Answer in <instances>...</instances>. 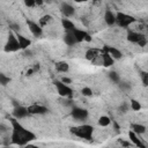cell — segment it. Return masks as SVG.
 I'll return each instance as SVG.
<instances>
[{"instance_id": "cell-1", "label": "cell", "mask_w": 148, "mask_h": 148, "mask_svg": "<svg viewBox=\"0 0 148 148\" xmlns=\"http://www.w3.org/2000/svg\"><path fill=\"white\" fill-rule=\"evenodd\" d=\"M10 125H12V142L17 145V146H27L30 141L36 139V135L24 128L17 119L15 118H10Z\"/></svg>"}, {"instance_id": "cell-2", "label": "cell", "mask_w": 148, "mask_h": 148, "mask_svg": "<svg viewBox=\"0 0 148 148\" xmlns=\"http://www.w3.org/2000/svg\"><path fill=\"white\" fill-rule=\"evenodd\" d=\"M92 132L94 128L90 125H80V126H74L71 128V133H73L74 135L84 139V140H91L92 139Z\"/></svg>"}, {"instance_id": "cell-3", "label": "cell", "mask_w": 148, "mask_h": 148, "mask_svg": "<svg viewBox=\"0 0 148 148\" xmlns=\"http://www.w3.org/2000/svg\"><path fill=\"white\" fill-rule=\"evenodd\" d=\"M135 21H136L135 17L127 15L125 13H117L116 15V24L119 25L120 28H127L130 24L134 23Z\"/></svg>"}, {"instance_id": "cell-4", "label": "cell", "mask_w": 148, "mask_h": 148, "mask_svg": "<svg viewBox=\"0 0 148 148\" xmlns=\"http://www.w3.org/2000/svg\"><path fill=\"white\" fill-rule=\"evenodd\" d=\"M54 86H56L57 91H58V94H59L60 96H62V97H72V96H73V90H72V88H71L68 84L64 83L62 81L56 80V81H54Z\"/></svg>"}, {"instance_id": "cell-5", "label": "cell", "mask_w": 148, "mask_h": 148, "mask_svg": "<svg viewBox=\"0 0 148 148\" xmlns=\"http://www.w3.org/2000/svg\"><path fill=\"white\" fill-rule=\"evenodd\" d=\"M127 39H128L131 43L138 44L139 46H145V45L147 44L146 37H145L142 34L136 32V31H128V34H127Z\"/></svg>"}, {"instance_id": "cell-6", "label": "cell", "mask_w": 148, "mask_h": 148, "mask_svg": "<svg viewBox=\"0 0 148 148\" xmlns=\"http://www.w3.org/2000/svg\"><path fill=\"white\" fill-rule=\"evenodd\" d=\"M17 50H21L20 49V44H18V40L16 38V35L10 32L9 36H8V39H7V43L5 45V51L6 52H15Z\"/></svg>"}, {"instance_id": "cell-7", "label": "cell", "mask_w": 148, "mask_h": 148, "mask_svg": "<svg viewBox=\"0 0 148 148\" xmlns=\"http://www.w3.org/2000/svg\"><path fill=\"white\" fill-rule=\"evenodd\" d=\"M71 114L74 119L76 120H84L87 119L88 117V111L86 109H82V108H77V106H74L71 111Z\"/></svg>"}, {"instance_id": "cell-8", "label": "cell", "mask_w": 148, "mask_h": 148, "mask_svg": "<svg viewBox=\"0 0 148 148\" xmlns=\"http://www.w3.org/2000/svg\"><path fill=\"white\" fill-rule=\"evenodd\" d=\"M73 34H74V37H75V39H76L77 43H81L83 40H86V42H90L91 40L90 35L87 31H84V30H81V29H77L76 28V29L73 30Z\"/></svg>"}, {"instance_id": "cell-9", "label": "cell", "mask_w": 148, "mask_h": 148, "mask_svg": "<svg viewBox=\"0 0 148 148\" xmlns=\"http://www.w3.org/2000/svg\"><path fill=\"white\" fill-rule=\"evenodd\" d=\"M27 24H28L29 30L31 31V34H32L35 37H39V36L43 34V28L39 25V23L28 20V21H27Z\"/></svg>"}, {"instance_id": "cell-10", "label": "cell", "mask_w": 148, "mask_h": 148, "mask_svg": "<svg viewBox=\"0 0 148 148\" xmlns=\"http://www.w3.org/2000/svg\"><path fill=\"white\" fill-rule=\"evenodd\" d=\"M29 113L28 111V108H24V106H20V105H16L14 111H13V116L15 119H22V118H25Z\"/></svg>"}, {"instance_id": "cell-11", "label": "cell", "mask_w": 148, "mask_h": 148, "mask_svg": "<svg viewBox=\"0 0 148 148\" xmlns=\"http://www.w3.org/2000/svg\"><path fill=\"white\" fill-rule=\"evenodd\" d=\"M28 111L30 114H44L47 112V108L39 105V104H32L28 106Z\"/></svg>"}, {"instance_id": "cell-12", "label": "cell", "mask_w": 148, "mask_h": 148, "mask_svg": "<svg viewBox=\"0 0 148 148\" xmlns=\"http://www.w3.org/2000/svg\"><path fill=\"white\" fill-rule=\"evenodd\" d=\"M102 52H106V53H109L113 59H120V58L123 57V53H121L118 49L112 47V46H104L103 50H102Z\"/></svg>"}, {"instance_id": "cell-13", "label": "cell", "mask_w": 148, "mask_h": 148, "mask_svg": "<svg viewBox=\"0 0 148 148\" xmlns=\"http://www.w3.org/2000/svg\"><path fill=\"white\" fill-rule=\"evenodd\" d=\"M60 10H61V13H62L66 17L72 16V15L74 14V12H75L74 7H73L72 5H69V3H67V2H62V3H61V6H60Z\"/></svg>"}, {"instance_id": "cell-14", "label": "cell", "mask_w": 148, "mask_h": 148, "mask_svg": "<svg viewBox=\"0 0 148 148\" xmlns=\"http://www.w3.org/2000/svg\"><path fill=\"white\" fill-rule=\"evenodd\" d=\"M101 53H102V50H98V49H95V47H94V49H89V50H87V52H86V59L92 61V60H95L97 57H99Z\"/></svg>"}, {"instance_id": "cell-15", "label": "cell", "mask_w": 148, "mask_h": 148, "mask_svg": "<svg viewBox=\"0 0 148 148\" xmlns=\"http://www.w3.org/2000/svg\"><path fill=\"white\" fill-rule=\"evenodd\" d=\"M15 35H16V38H17V40H18V44H20V49H21V50H25V49L31 44V42H30L28 38H25L24 36L20 35L18 32H16Z\"/></svg>"}, {"instance_id": "cell-16", "label": "cell", "mask_w": 148, "mask_h": 148, "mask_svg": "<svg viewBox=\"0 0 148 148\" xmlns=\"http://www.w3.org/2000/svg\"><path fill=\"white\" fill-rule=\"evenodd\" d=\"M128 136H130V140L138 147V148H146V146H145V143L138 138V134H135L133 131H131L130 133H128Z\"/></svg>"}, {"instance_id": "cell-17", "label": "cell", "mask_w": 148, "mask_h": 148, "mask_svg": "<svg viewBox=\"0 0 148 148\" xmlns=\"http://www.w3.org/2000/svg\"><path fill=\"white\" fill-rule=\"evenodd\" d=\"M101 58H102V65L105 67H109V66L113 65V62H114V59L106 52H102Z\"/></svg>"}, {"instance_id": "cell-18", "label": "cell", "mask_w": 148, "mask_h": 148, "mask_svg": "<svg viewBox=\"0 0 148 148\" xmlns=\"http://www.w3.org/2000/svg\"><path fill=\"white\" fill-rule=\"evenodd\" d=\"M104 21L108 25H113L116 23V15L110 9H108L104 14Z\"/></svg>"}, {"instance_id": "cell-19", "label": "cell", "mask_w": 148, "mask_h": 148, "mask_svg": "<svg viewBox=\"0 0 148 148\" xmlns=\"http://www.w3.org/2000/svg\"><path fill=\"white\" fill-rule=\"evenodd\" d=\"M64 42H65L67 45H69V46H72V45H74V44L77 43L76 39H75V37H74L73 31H68V32L65 34V36H64Z\"/></svg>"}, {"instance_id": "cell-20", "label": "cell", "mask_w": 148, "mask_h": 148, "mask_svg": "<svg viewBox=\"0 0 148 148\" xmlns=\"http://www.w3.org/2000/svg\"><path fill=\"white\" fill-rule=\"evenodd\" d=\"M61 24H62V27H64V29H65L66 32L73 31L74 29H76L75 24H74L72 21H69L68 18H62V20H61Z\"/></svg>"}, {"instance_id": "cell-21", "label": "cell", "mask_w": 148, "mask_h": 148, "mask_svg": "<svg viewBox=\"0 0 148 148\" xmlns=\"http://www.w3.org/2000/svg\"><path fill=\"white\" fill-rule=\"evenodd\" d=\"M56 69L58 72L65 73V72H67L69 69V66H68V64L66 61H58V62H56Z\"/></svg>"}, {"instance_id": "cell-22", "label": "cell", "mask_w": 148, "mask_h": 148, "mask_svg": "<svg viewBox=\"0 0 148 148\" xmlns=\"http://www.w3.org/2000/svg\"><path fill=\"white\" fill-rule=\"evenodd\" d=\"M131 128L135 134H142V133L146 132V127L143 125H141V124H132Z\"/></svg>"}, {"instance_id": "cell-23", "label": "cell", "mask_w": 148, "mask_h": 148, "mask_svg": "<svg viewBox=\"0 0 148 148\" xmlns=\"http://www.w3.org/2000/svg\"><path fill=\"white\" fill-rule=\"evenodd\" d=\"M110 123H111V120H110V118L108 117V116H102V117H99V119H98V124L101 125V126H109L110 125Z\"/></svg>"}, {"instance_id": "cell-24", "label": "cell", "mask_w": 148, "mask_h": 148, "mask_svg": "<svg viewBox=\"0 0 148 148\" xmlns=\"http://www.w3.org/2000/svg\"><path fill=\"white\" fill-rule=\"evenodd\" d=\"M51 20H52V16L51 15H44V16H42L39 18V25L40 27H45Z\"/></svg>"}, {"instance_id": "cell-25", "label": "cell", "mask_w": 148, "mask_h": 148, "mask_svg": "<svg viewBox=\"0 0 148 148\" xmlns=\"http://www.w3.org/2000/svg\"><path fill=\"white\" fill-rule=\"evenodd\" d=\"M131 109L134 111H139L141 109V104L136 99H131Z\"/></svg>"}, {"instance_id": "cell-26", "label": "cell", "mask_w": 148, "mask_h": 148, "mask_svg": "<svg viewBox=\"0 0 148 148\" xmlns=\"http://www.w3.org/2000/svg\"><path fill=\"white\" fill-rule=\"evenodd\" d=\"M109 77H110L111 81H113V82H116V83L119 82V75H118L116 72H113V71L109 73Z\"/></svg>"}, {"instance_id": "cell-27", "label": "cell", "mask_w": 148, "mask_h": 148, "mask_svg": "<svg viewBox=\"0 0 148 148\" xmlns=\"http://www.w3.org/2000/svg\"><path fill=\"white\" fill-rule=\"evenodd\" d=\"M9 81H10V79H9L8 76H6L3 73L0 74V83H1L2 86H6L7 83H9Z\"/></svg>"}, {"instance_id": "cell-28", "label": "cell", "mask_w": 148, "mask_h": 148, "mask_svg": "<svg viewBox=\"0 0 148 148\" xmlns=\"http://www.w3.org/2000/svg\"><path fill=\"white\" fill-rule=\"evenodd\" d=\"M81 92H82L83 96H91L92 95V90L89 87H83L82 90H81Z\"/></svg>"}, {"instance_id": "cell-29", "label": "cell", "mask_w": 148, "mask_h": 148, "mask_svg": "<svg viewBox=\"0 0 148 148\" xmlns=\"http://www.w3.org/2000/svg\"><path fill=\"white\" fill-rule=\"evenodd\" d=\"M38 69H39V65H38V64H36L32 68H30V69H28V71H27V75H28V76H30V75H32L34 73H36Z\"/></svg>"}, {"instance_id": "cell-30", "label": "cell", "mask_w": 148, "mask_h": 148, "mask_svg": "<svg viewBox=\"0 0 148 148\" xmlns=\"http://www.w3.org/2000/svg\"><path fill=\"white\" fill-rule=\"evenodd\" d=\"M141 80H142V83L143 86L148 87V73H141Z\"/></svg>"}, {"instance_id": "cell-31", "label": "cell", "mask_w": 148, "mask_h": 148, "mask_svg": "<svg viewBox=\"0 0 148 148\" xmlns=\"http://www.w3.org/2000/svg\"><path fill=\"white\" fill-rule=\"evenodd\" d=\"M24 5H25V6H28V7H34V6H35V5H37V3H36V1L28 0V1H24Z\"/></svg>"}, {"instance_id": "cell-32", "label": "cell", "mask_w": 148, "mask_h": 148, "mask_svg": "<svg viewBox=\"0 0 148 148\" xmlns=\"http://www.w3.org/2000/svg\"><path fill=\"white\" fill-rule=\"evenodd\" d=\"M119 86H120L123 89H130V88H131V86H130L128 83H126V82H120Z\"/></svg>"}, {"instance_id": "cell-33", "label": "cell", "mask_w": 148, "mask_h": 148, "mask_svg": "<svg viewBox=\"0 0 148 148\" xmlns=\"http://www.w3.org/2000/svg\"><path fill=\"white\" fill-rule=\"evenodd\" d=\"M119 142L124 146V147H130L131 148V145H130V142L128 141H124V140H119Z\"/></svg>"}, {"instance_id": "cell-34", "label": "cell", "mask_w": 148, "mask_h": 148, "mask_svg": "<svg viewBox=\"0 0 148 148\" xmlns=\"http://www.w3.org/2000/svg\"><path fill=\"white\" fill-rule=\"evenodd\" d=\"M61 81H62L64 83H66V84H68V83H71V82H72V80H71V79H68V77H65V76L61 79Z\"/></svg>"}, {"instance_id": "cell-35", "label": "cell", "mask_w": 148, "mask_h": 148, "mask_svg": "<svg viewBox=\"0 0 148 148\" xmlns=\"http://www.w3.org/2000/svg\"><path fill=\"white\" fill-rule=\"evenodd\" d=\"M127 109H128V106H127L126 104H124V105H121V106L119 108V110H120L121 112H126V111H127Z\"/></svg>"}, {"instance_id": "cell-36", "label": "cell", "mask_w": 148, "mask_h": 148, "mask_svg": "<svg viewBox=\"0 0 148 148\" xmlns=\"http://www.w3.org/2000/svg\"><path fill=\"white\" fill-rule=\"evenodd\" d=\"M24 148H39V147H38V146H35V145H30V143H28Z\"/></svg>"}]
</instances>
